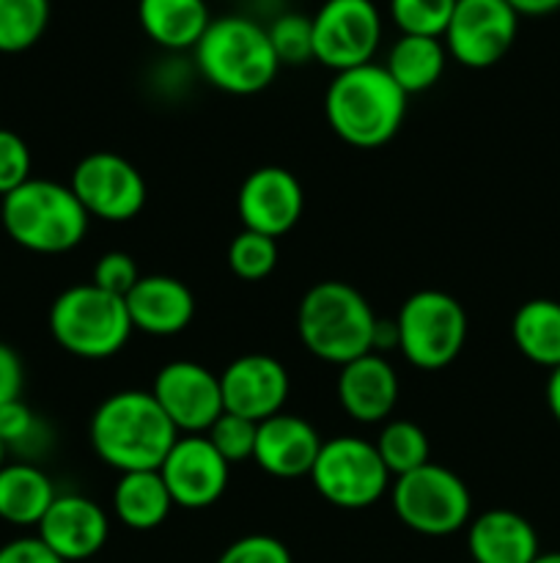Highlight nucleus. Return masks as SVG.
Segmentation results:
<instances>
[{
	"instance_id": "nucleus-1",
	"label": "nucleus",
	"mask_w": 560,
	"mask_h": 563,
	"mask_svg": "<svg viewBox=\"0 0 560 563\" xmlns=\"http://www.w3.org/2000/svg\"><path fill=\"white\" fill-rule=\"evenodd\" d=\"M91 449L99 460L119 473L159 471L163 460L179 440L152 390H115L99 401L88 423Z\"/></svg>"
},
{
	"instance_id": "nucleus-2",
	"label": "nucleus",
	"mask_w": 560,
	"mask_h": 563,
	"mask_svg": "<svg viewBox=\"0 0 560 563\" xmlns=\"http://www.w3.org/2000/svg\"><path fill=\"white\" fill-rule=\"evenodd\" d=\"M406 97L384 64H362L335 71L324 93V115L335 135L355 148H379L399 135L406 119Z\"/></svg>"
},
{
	"instance_id": "nucleus-3",
	"label": "nucleus",
	"mask_w": 560,
	"mask_h": 563,
	"mask_svg": "<svg viewBox=\"0 0 560 563\" xmlns=\"http://www.w3.org/2000/svg\"><path fill=\"white\" fill-rule=\"evenodd\" d=\"M377 313L371 302L346 280H318L296 308V333L313 357L346 366L377 352Z\"/></svg>"
},
{
	"instance_id": "nucleus-4",
	"label": "nucleus",
	"mask_w": 560,
	"mask_h": 563,
	"mask_svg": "<svg viewBox=\"0 0 560 563\" xmlns=\"http://www.w3.org/2000/svg\"><path fill=\"white\" fill-rule=\"evenodd\" d=\"M192 60L209 86L231 97L261 93L280 71L267 25L245 14H225L209 22L192 49Z\"/></svg>"
},
{
	"instance_id": "nucleus-5",
	"label": "nucleus",
	"mask_w": 560,
	"mask_h": 563,
	"mask_svg": "<svg viewBox=\"0 0 560 563\" xmlns=\"http://www.w3.org/2000/svg\"><path fill=\"white\" fill-rule=\"evenodd\" d=\"M0 220L11 242L42 256L75 251L86 240L91 223L69 185L33 176L3 196Z\"/></svg>"
},
{
	"instance_id": "nucleus-6",
	"label": "nucleus",
	"mask_w": 560,
	"mask_h": 563,
	"mask_svg": "<svg viewBox=\"0 0 560 563\" xmlns=\"http://www.w3.org/2000/svg\"><path fill=\"white\" fill-rule=\"evenodd\" d=\"M47 322L55 344L82 361H108L119 355L135 333L124 297L93 284H77L60 291L49 306Z\"/></svg>"
},
{
	"instance_id": "nucleus-7",
	"label": "nucleus",
	"mask_w": 560,
	"mask_h": 563,
	"mask_svg": "<svg viewBox=\"0 0 560 563\" xmlns=\"http://www.w3.org/2000/svg\"><path fill=\"white\" fill-rule=\"evenodd\" d=\"M393 324L395 346L404 361L421 372H439L464 350L467 313L448 291H415L401 302Z\"/></svg>"
},
{
	"instance_id": "nucleus-8",
	"label": "nucleus",
	"mask_w": 560,
	"mask_h": 563,
	"mask_svg": "<svg viewBox=\"0 0 560 563\" xmlns=\"http://www.w3.org/2000/svg\"><path fill=\"white\" fill-rule=\"evenodd\" d=\"M390 504L395 517L421 537H450L472 520V495L467 484L437 462L393 478Z\"/></svg>"
},
{
	"instance_id": "nucleus-9",
	"label": "nucleus",
	"mask_w": 560,
	"mask_h": 563,
	"mask_svg": "<svg viewBox=\"0 0 560 563\" xmlns=\"http://www.w3.org/2000/svg\"><path fill=\"white\" fill-rule=\"evenodd\" d=\"M307 478L329 506L346 511L379 504L393 484V476L379 460L377 445L355 434L324 440Z\"/></svg>"
},
{
	"instance_id": "nucleus-10",
	"label": "nucleus",
	"mask_w": 560,
	"mask_h": 563,
	"mask_svg": "<svg viewBox=\"0 0 560 563\" xmlns=\"http://www.w3.org/2000/svg\"><path fill=\"white\" fill-rule=\"evenodd\" d=\"M311 22L313 60L333 71L371 64L382 44V14L373 0H324Z\"/></svg>"
},
{
	"instance_id": "nucleus-11",
	"label": "nucleus",
	"mask_w": 560,
	"mask_h": 563,
	"mask_svg": "<svg viewBox=\"0 0 560 563\" xmlns=\"http://www.w3.org/2000/svg\"><path fill=\"white\" fill-rule=\"evenodd\" d=\"M69 187L88 218L104 223H130L148 201L146 179L119 152L86 154L71 170Z\"/></svg>"
},
{
	"instance_id": "nucleus-12",
	"label": "nucleus",
	"mask_w": 560,
	"mask_h": 563,
	"mask_svg": "<svg viewBox=\"0 0 560 563\" xmlns=\"http://www.w3.org/2000/svg\"><path fill=\"white\" fill-rule=\"evenodd\" d=\"M519 14L505 0H456L443 44L464 69H489L514 47Z\"/></svg>"
},
{
	"instance_id": "nucleus-13",
	"label": "nucleus",
	"mask_w": 560,
	"mask_h": 563,
	"mask_svg": "<svg viewBox=\"0 0 560 563\" xmlns=\"http://www.w3.org/2000/svg\"><path fill=\"white\" fill-rule=\"evenodd\" d=\"M152 396L179 434H206L225 412L220 374L195 361H170L157 372Z\"/></svg>"
},
{
	"instance_id": "nucleus-14",
	"label": "nucleus",
	"mask_w": 560,
	"mask_h": 563,
	"mask_svg": "<svg viewBox=\"0 0 560 563\" xmlns=\"http://www.w3.org/2000/svg\"><path fill=\"white\" fill-rule=\"evenodd\" d=\"M170 500L179 509L201 511L217 504L228 489L231 465L209 443L206 434H179L159 465Z\"/></svg>"
},
{
	"instance_id": "nucleus-15",
	"label": "nucleus",
	"mask_w": 560,
	"mask_h": 563,
	"mask_svg": "<svg viewBox=\"0 0 560 563\" xmlns=\"http://www.w3.org/2000/svg\"><path fill=\"white\" fill-rule=\"evenodd\" d=\"M242 229L280 240L300 223L305 212V190L289 168L264 165L245 176L236 192Z\"/></svg>"
},
{
	"instance_id": "nucleus-16",
	"label": "nucleus",
	"mask_w": 560,
	"mask_h": 563,
	"mask_svg": "<svg viewBox=\"0 0 560 563\" xmlns=\"http://www.w3.org/2000/svg\"><path fill=\"white\" fill-rule=\"evenodd\" d=\"M225 412L261 423L283 412L291 394V379L283 363L264 352H250L220 372Z\"/></svg>"
},
{
	"instance_id": "nucleus-17",
	"label": "nucleus",
	"mask_w": 560,
	"mask_h": 563,
	"mask_svg": "<svg viewBox=\"0 0 560 563\" xmlns=\"http://www.w3.org/2000/svg\"><path fill=\"white\" fill-rule=\"evenodd\" d=\"M36 537L64 563L88 561L108 544L110 520L97 500L86 495H58L42 522Z\"/></svg>"
},
{
	"instance_id": "nucleus-18",
	"label": "nucleus",
	"mask_w": 560,
	"mask_h": 563,
	"mask_svg": "<svg viewBox=\"0 0 560 563\" xmlns=\"http://www.w3.org/2000/svg\"><path fill=\"white\" fill-rule=\"evenodd\" d=\"M335 394H338L340 410L351 421L384 423L390 421L395 405H399V374L390 366L388 357L379 352H368V355L340 366Z\"/></svg>"
},
{
	"instance_id": "nucleus-19",
	"label": "nucleus",
	"mask_w": 560,
	"mask_h": 563,
	"mask_svg": "<svg viewBox=\"0 0 560 563\" xmlns=\"http://www.w3.org/2000/svg\"><path fill=\"white\" fill-rule=\"evenodd\" d=\"M124 302L132 328L157 339L184 333L195 319V295L173 275H141Z\"/></svg>"
},
{
	"instance_id": "nucleus-20",
	"label": "nucleus",
	"mask_w": 560,
	"mask_h": 563,
	"mask_svg": "<svg viewBox=\"0 0 560 563\" xmlns=\"http://www.w3.org/2000/svg\"><path fill=\"white\" fill-rule=\"evenodd\" d=\"M322 443L324 440L318 438L311 421L283 410L258 423L253 462L267 476L291 482V478L311 476V467Z\"/></svg>"
},
{
	"instance_id": "nucleus-21",
	"label": "nucleus",
	"mask_w": 560,
	"mask_h": 563,
	"mask_svg": "<svg viewBox=\"0 0 560 563\" xmlns=\"http://www.w3.org/2000/svg\"><path fill=\"white\" fill-rule=\"evenodd\" d=\"M467 550L475 563H533L538 559V533L511 509H489L467 526Z\"/></svg>"
},
{
	"instance_id": "nucleus-22",
	"label": "nucleus",
	"mask_w": 560,
	"mask_h": 563,
	"mask_svg": "<svg viewBox=\"0 0 560 563\" xmlns=\"http://www.w3.org/2000/svg\"><path fill=\"white\" fill-rule=\"evenodd\" d=\"M209 22L206 0H137V25L168 53L195 49Z\"/></svg>"
},
{
	"instance_id": "nucleus-23",
	"label": "nucleus",
	"mask_w": 560,
	"mask_h": 563,
	"mask_svg": "<svg viewBox=\"0 0 560 563\" xmlns=\"http://www.w3.org/2000/svg\"><path fill=\"white\" fill-rule=\"evenodd\" d=\"M58 498L47 473L33 462H5L0 467V520L9 526H38Z\"/></svg>"
},
{
	"instance_id": "nucleus-24",
	"label": "nucleus",
	"mask_w": 560,
	"mask_h": 563,
	"mask_svg": "<svg viewBox=\"0 0 560 563\" xmlns=\"http://www.w3.org/2000/svg\"><path fill=\"white\" fill-rule=\"evenodd\" d=\"M173 500L159 471L121 473L113 487V511L132 531H154L168 520Z\"/></svg>"
},
{
	"instance_id": "nucleus-25",
	"label": "nucleus",
	"mask_w": 560,
	"mask_h": 563,
	"mask_svg": "<svg viewBox=\"0 0 560 563\" xmlns=\"http://www.w3.org/2000/svg\"><path fill=\"white\" fill-rule=\"evenodd\" d=\"M511 339L522 357L544 368L560 366V302L536 297L516 308Z\"/></svg>"
},
{
	"instance_id": "nucleus-26",
	"label": "nucleus",
	"mask_w": 560,
	"mask_h": 563,
	"mask_svg": "<svg viewBox=\"0 0 560 563\" xmlns=\"http://www.w3.org/2000/svg\"><path fill=\"white\" fill-rule=\"evenodd\" d=\"M448 66V49L443 38L432 36H399L390 47L384 69L399 82L406 97L426 93L443 77Z\"/></svg>"
},
{
	"instance_id": "nucleus-27",
	"label": "nucleus",
	"mask_w": 560,
	"mask_h": 563,
	"mask_svg": "<svg viewBox=\"0 0 560 563\" xmlns=\"http://www.w3.org/2000/svg\"><path fill=\"white\" fill-rule=\"evenodd\" d=\"M377 454L384 462L388 473L393 478L404 476V473L417 471V467L432 462V443L428 434L423 432L417 423L395 418V421H384L382 432L377 438Z\"/></svg>"
},
{
	"instance_id": "nucleus-28",
	"label": "nucleus",
	"mask_w": 560,
	"mask_h": 563,
	"mask_svg": "<svg viewBox=\"0 0 560 563\" xmlns=\"http://www.w3.org/2000/svg\"><path fill=\"white\" fill-rule=\"evenodd\" d=\"M49 25V0H0V53L31 49Z\"/></svg>"
},
{
	"instance_id": "nucleus-29",
	"label": "nucleus",
	"mask_w": 560,
	"mask_h": 563,
	"mask_svg": "<svg viewBox=\"0 0 560 563\" xmlns=\"http://www.w3.org/2000/svg\"><path fill=\"white\" fill-rule=\"evenodd\" d=\"M278 240L267 234H258V231L242 229L239 234L231 240L228 253H225V262L228 269L242 280H264L267 275H272V269L278 267Z\"/></svg>"
},
{
	"instance_id": "nucleus-30",
	"label": "nucleus",
	"mask_w": 560,
	"mask_h": 563,
	"mask_svg": "<svg viewBox=\"0 0 560 563\" xmlns=\"http://www.w3.org/2000/svg\"><path fill=\"white\" fill-rule=\"evenodd\" d=\"M456 0H390V20L401 36L443 38Z\"/></svg>"
},
{
	"instance_id": "nucleus-31",
	"label": "nucleus",
	"mask_w": 560,
	"mask_h": 563,
	"mask_svg": "<svg viewBox=\"0 0 560 563\" xmlns=\"http://www.w3.org/2000/svg\"><path fill=\"white\" fill-rule=\"evenodd\" d=\"M269 42L280 66H300L313 60V22L300 11H283L267 25Z\"/></svg>"
},
{
	"instance_id": "nucleus-32",
	"label": "nucleus",
	"mask_w": 560,
	"mask_h": 563,
	"mask_svg": "<svg viewBox=\"0 0 560 563\" xmlns=\"http://www.w3.org/2000/svg\"><path fill=\"white\" fill-rule=\"evenodd\" d=\"M256 434H258L256 421L234 416V412H223V416L212 423L206 438L228 465H239V462L253 460V451H256Z\"/></svg>"
},
{
	"instance_id": "nucleus-33",
	"label": "nucleus",
	"mask_w": 560,
	"mask_h": 563,
	"mask_svg": "<svg viewBox=\"0 0 560 563\" xmlns=\"http://www.w3.org/2000/svg\"><path fill=\"white\" fill-rule=\"evenodd\" d=\"M38 432H42V423H38L36 412L22 399L0 407V440L9 451L36 449Z\"/></svg>"
},
{
	"instance_id": "nucleus-34",
	"label": "nucleus",
	"mask_w": 560,
	"mask_h": 563,
	"mask_svg": "<svg viewBox=\"0 0 560 563\" xmlns=\"http://www.w3.org/2000/svg\"><path fill=\"white\" fill-rule=\"evenodd\" d=\"M31 148L14 130L0 126V198L31 179Z\"/></svg>"
},
{
	"instance_id": "nucleus-35",
	"label": "nucleus",
	"mask_w": 560,
	"mask_h": 563,
	"mask_svg": "<svg viewBox=\"0 0 560 563\" xmlns=\"http://www.w3.org/2000/svg\"><path fill=\"white\" fill-rule=\"evenodd\" d=\"M137 280H141V269H137L135 258L124 251L102 253V256L97 258V264H93L91 284L115 297L130 295L132 286H135Z\"/></svg>"
},
{
	"instance_id": "nucleus-36",
	"label": "nucleus",
	"mask_w": 560,
	"mask_h": 563,
	"mask_svg": "<svg viewBox=\"0 0 560 563\" xmlns=\"http://www.w3.org/2000/svg\"><path fill=\"white\" fill-rule=\"evenodd\" d=\"M217 563H294L291 561L289 548L280 539L267 537V533H250L220 553Z\"/></svg>"
},
{
	"instance_id": "nucleus-37",
	"label": "nucleus",
	"mask_w": 560,
	"mask_h": 563,
	"mask_svg": "<svg viewBox=\"0 0 560 563\" xmlns=\"http://www.w3.org/2000/svg\"><path fill=\"white\" fill-rule=\"evenodd\" d=\"M0 563H64L38 537L11 539L0 548Z\"/></svg>"
},
{
	"instance_id": "nucleus-38",
	"label": "nucleus",
	"mask_w": 560,
	"mask_h": 563,
	"mask_svg": "<svg viewBox=\"0 0 560 563\" xmlns=\"http://www.w3.org/2000/svg\"><path fill=\"white\" fill-rule=\"evenodd\" d=\"M22 383H25V368H22L20 355L14 346L0 341V407L20 399Z\"/></svg>"
},
{
	"instance_id": "nucleus-39",
	"label": "nucleus",
	"mask_w": 560,
	"mask_h": 563,
	"mask_svg": "<svg viewBox=\"0 0 560 563\" xmlns=\"http://www.w3.org/2000/svg\"><path fill=\"white\" fill-rule=\"evenodd\" d=\"M519 16H547L560 11V0H505Z\"/></svg>"
},
{
	"instance_id": "nucleus-40",
	"label": "nucleus",
	"mask_w": 560,
	"mask_h": 563,
	"mask_svg": "<svg viewBox=\"0 0 560 563\" xmlns=\"http://www.w3.org/2000/svg\"><path fill=\"white\" fill-rule=\"evenodd\" d=\"M547 407H549V412H552L555 421L560 423V366L549 372V379H547Z\"/></svg>"
},
{
	"instance_id": "nucleus-41",
	"label": "nucleus",
	"mask_w": 560,
	"mask_h": 563,
	"mask_svg": "<svg viewBox=\"0 0 560 563\" xmlns=\"http://www.w3.org/2000/svg\"><path fill=\"white\" fill-rule=\"evenodd\" d=\"M533 563H560V553H538V559Z\"/></svg>"
},
{
	"instance_id": "nucleus-42",
	"label": "nucleus",
	"mask_w": 560,
	"mask_h": 563,
	"mask_svg": "<svg viewBox=\"0 0 560 563\" xmlns=\"http://www.w3.org/2000/svg\"><path fill=\"white\" fill-rule=\"evenodd\" d=\"M5 454H9V449L3 445V440H0V467L5 465Z\"/></svg>"
}]
</instances>
